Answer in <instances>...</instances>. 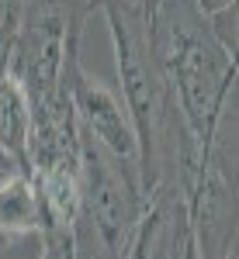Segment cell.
Wrapping results in <instances>:
<instances>
[{
	"instance_id": "cell-1",
	"label": "cell",
	"mask_w": 239,
	"mask_h": 259,
	"mask_svg": "<svg viewBox=\"0 0 239 259\" xmlns=\"http://www.w3.org/2000/svg\"><path fill=\"white\" fill-rule=\"evenodd\" d=\"M94 11L104 14L118 94L135 128L139 142V183L146 197H180L187 200L198 173V142L191 139L187 124L177 111L174 90L159 69L149 41V14L128 0H94Z\"/></svg>"
},
{
	"instance_id": "cell-2",
	"label": "cell",
	"mask_w": 239,
	"mask_h": 259,
	"mask_svg": "<svg viewBox=\"0 0 239 259\" xmlns=\"http://www.w3.org/2000/svg\"><path fill=\"white\" fill-rule=\"evenodd\" d=\"M149 41L180 118L201 149L225 100L236 94V56L222 49L191 0H159L149 11Z\"/></svg>"
},
{
	"instance_id": "cell-3",
	"label": "cell",
	"mask_w": 239,
	"mask_h": 259,
	"mask_svg": "<svg viewBox=\"0 0 239 259\" xmlns=\"http://www.w3.org/2000/svg\"><path fill=\"white\" fill-rule=\"evenodd\" d=\"M149 197L139 173L80 132V207L73 221L77 259H121Z\"/></svg>"
},
{
	"instance_id": "cell-4",
	"label": "cell",
	"mask_w": 239,
	"mask_h": 259,
	"mask_svg": "<svg viewBox=\"0 0 239 259\" xmlns=\"http://www.w3.org/2000/svg\"><path fill=\"white\" fill-rule=\"evenodd\" d=\"M239 114L236 94L225 100L208 142L201 145L198 173L184 200L198 259H236L239 235V197H236V159H239Z\"/></svg>"
},
{
	"instance_id": "cell-5",
	"label": "cell",
	"mask_w": 239,
	"mask_h": 259,
	"mask_svg": "<svg viewBox=\"0 0 239 259\" xmlns=\"http://www.w3.org/2000/svg\"><path fill=\"white\" fill-rule=\"evenodd\" d=\"M87 11H77L62 0H35L18 28V38L11 45L7 76L18 80L31 111L49 107L66 97L62 73L70 49L83 38Z\"/></svg>"
},
{
	"instance_id": "cell-6",
	"label": "cell",
	"mask_w": 239,
	"mask_h": 259,
	"mask_svg": "<svg viewBox=\"0 0 239 259\" xmlns=\"http://www.w3.org/2000/svg\"><path fill=\"white\" fill-rule=\"evenodd\" d=\"M62 87H66V94H70L73 118H77L80 132H87V135L97 142V145H104L115 159H121L125 166H132V169L139 173V142H135L132 118H128V111H125V100H121V94L111 83H104L100 76H94V73L83 66L80 41L70 49V56H66Z\"/></svg>"
},
{
	"instance_id": "cell-7",
	"label": "cell",
	"mask_w": 239,
	"mask_h": 259,
	"mask_svg": "<svg viewBox=\"0 0 239 259\" xmlns=\"http://www.w3.org/2000/svg\"><path fill=\"white\" fill-rule=\"evenodd\" d=\"M184 218H187V207L180 197H166V194L149 197L139 225H135V235L121 259H170L174 235Z\"/></svg>"
},
{
	"instance_id": "cell-8",
	"label": "cell",
	"mask_w": 239,
	"mask_h": 259,
	"mask_svg": "<svg viewBox=\"0 0 239 259\" xmlns=\"http://www.w3.org/2000/svg\"><path fill=\"white\" fill-rule=\"evenodd\" d=\"M42 232V204L31 187V177L21 173L0 187V239L35 245Z\"/></svg>"
},
{
	"instance_id": "cell-9",
	"label": "cell",
	"mask_w": 239,
	"mask_h": 259,
	"mask_svg": "<svg viewBox=\"0 0 239 259\" xmlns=\"http://www.w3.org/2000/svg\"><path fill=\"white\" fill-rule=\"evenodd\" d=\"M28 139H31V104L18 80L0 76V149L11 152L28 173Z\"/></svg>"
},
{
	"instance_id": "cell-10",
	"label": "cell",
	"mask_w": 239,
	"mask_h": 259,
	"mask_svg": "<svg viewBox=\"0 0 239 259\" xmlns=\"http://www.w3.org/2000/svg\"><path fill=\"white\" fill-rule=\"evenodd\" d=\"M35 0H0V76L7 73V59H11V45L18 38V28L28 7Z\"/></svg>"
},
{
	"instance_id": "cell-11",
	"label": "cell",
	"mask_w": 239,
	"mask_h": 259,
	"mask_svg": "<svg viewBox=\"0 0 239 259\" xmlns=\"http://www.w3.org/2000/svg\"><path fill=\"white\" fill-rule=\"evenodd\" d=\"M208 28H212V35L222 41V49H229V52L236 56V45H239V4L215 11V14L208 18Z\"/></svg>"
},
{
	"instance_id": "cell-12",
	"label": "cell",
	"mask_w": 239,
	"mask_h": 259,
	"mask_svg": "<svg viewBox=\"0 0 239 259\" xmlns=\"http://www.w3.org/2000/svg\"><path fill=\"white\" fill-rule=\"evenodd\" d=\"M21 173H24V166H21L11 152L0 149V187H7V183H11L14 177H21Z\"/></svg>"
},
{
	"instance_id": "cell-13",
	"label": "cell",
	"mask_w": 239,
	"mask_h": 259,
	"mask_svg": "<svg viewBox=\"0 0 239 259\" xmlns=\"http://www.w3.org/2000/svg\"><path fill=\"white\" fill-rule=\"evenodd\" d=\"M191 4L198 7V11H201V14H204V18H212L215 11H222V7H232L236 0H191Z\"/></svg>"
},
{
	"instance_id": "cell-14",
	"label": "cell",
	"mask_w": 239,
	"mask_h": 259,
	"mask_svg": "<svg viewBox=\"0 0 239 259\" xmlns=\"http://www.w3.org/2000/svg\"><path fill=\"white\" fill-rule=\"evenodd\" d=\"M62 4H70V7H77V11H87V14H94V0H62Z\"/></svg>"
},
{
	"instance_id": "cell-15",
	"label": "cell",
	"mask_w": 239,
	"mask_h": 259,
	"mask_svg": "<svg viewBox=\"0 0 239 259\" xmlns=\"http://www.w3.org/2000/svg\"><path fill=\"white\" fill-rule=\"evenodd\" d=\"M128 4H139L142 11H146V14H149V11H153V7H156L159 0H128Z\"/></svg>"
}]
</instances>
